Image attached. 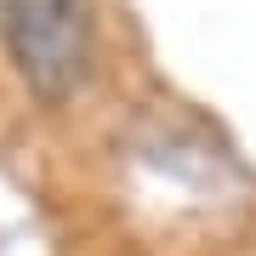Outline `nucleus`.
<instances>
[{
    "label": "nucleus",
    "mask_w": 256,
    "mask_h": 256,
    "mask_svg": "<svg viewBox=\"0 0 256 256\" xmlns=\"http://www.w3.org/2000/svg\"><path fill=\"white\" fill-rule=\"evenodd\" d=\"M0 34L40 102H68L92 74V23L80 0H0Z\"/></svg>",
    "instance_id": "nucleus-1"
}]
</instances>
